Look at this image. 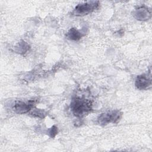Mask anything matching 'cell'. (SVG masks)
Wrapping results in <instances>:
<instances>
[{"instance_id":"6da1fadb","label":"cell","mask_w":152,"mask_h":152,"mask_svg":"<svg viewBox=\"0 0 152 152\" xmlns=\"http://www.w3.org/2000/svg\"><path fill=\"white\" fill-rule=\"evenodd\" d=\"M92 102L84 97H75L72 99L70 109L72 114L78 118H82L92 110Z\"/></svg>"},{"instance_id":"7a4b0ae2","label":"cell","mask_w":152,"mask_h":152,"mask_svg":"<svg viewBox=\"0 0 152 152\" xmlns=\"http://www.w3.org/2000/svg\"><path fill=\"white\" fill-rule=\"evenodd\" d=\"M122 112L119 110H113L101 113L97 118V122L100 125L104 126L109 124L117 123L122 116Z\"/></svg>"},{"instance_id":"3957f363","label":"cell","mask_w":152,"mask_h":152,"mask_svg":"<svg viewBox=\"0 0 152 152\" xmlns=\"http://www.w3.org/2000/svg\"><path fill=\"white\" fill-rule=\"evenodd\" d=\"M99 6V2L96 1L79 4L74 8L71 14L75 16H83L87 15L96 10Z\"/></svg>"},{"instance_id":"277c9868","label":"cell","mask_w":152,"mask_h":152,"mask_svg":"<svg viewBox=\"0 0 152 152\" xmlns=\"http://www.w3.org/2000/svg\"><path fill=\"white\" fill-rule=\"evenodd\" d=\"M35 103V100H30L27 102L16 101L12 106V110L18 114L26 113L34 108Z\"/></svg>"},{"instance_id":"5b68a950","label":"cell","mask_w":152,"mask_h":152,"mask_svg":"<svg viewBox=\"0 0 152 152\" xmlns=\"http://www.w3.org/2000/svg\"><path fill=\"white\" fill-rule=\"evenodd\" d=\"M135 87L139 90H146L151 86V74H143L138 75L135 81Z\"/></svg>"},{"instance_id":"8992f818","label":"cell","mask_w":152,"mask_h":152,"mask_svg":"<svg viewBox=\"0 0 152 152\" xmlns=\"http://www.w3.org/2000/svg\"><path fill=\"white\" fill-rule=\"evenodd\" d=\"M134 15L137 20H146L150 17L151 12L147 7H141L135 11Z\"/></svg>"},{"instance_id":"52a82bcc","label":"cell","mask_w":152,"mask_h":152,"mask_svg":"<svg viewBox=\"0 0 152 152\" xmlns=\"http://www.w3.org/2000/svg\"><path fill=\"white\" fill-rule=\"evenodd\" d=\"M83 36V34L75 28H70L66 34V37L68 39L74 41L79 40Z\"/></svg>"},{"instance_id":"ba28073f","label":"cell","mask_w":152,"mask_h":152,"mask_svg":"<svg viewBox=\"0 0 152 152\" xmlns=\"http://www.w3.org/2000/svg\"><path fill=\"white\" fill-rule=\"evenodd\" d=\"M29 48H30L29 45L26 42L22 40L17 44L14 49H15V51L17 53H18L20 54H24L27 52Z\"/></svg>"},{"instance_id":"9c48e42d","label":"cell","mask_w":152,"mask_h":152,"mask_svg":"<svg viewBox=\"0 0 152 152\" xmlns=\"http://www.w3.org/2000/svg\"><path fill=\"white\" fill-rule=\"evenodd\" d=\"M32 110H33L31 111L30 114L34 117L43 119L46 115V112L44 110L39 109H33Z\"/></svg>"},{"instance_id":"30bf717a","label":"cell","mask_w":152,"mask_h":152,"mask_svg":"<svg viewBox=\"0 0 152 152\" xmlns=\"http://www.w3.org/2000/svg\"><path fill=\"white\" fill-rule=\"evenodd\" d=\"M48 134H49V137L50 138H53L57 135V134H58V128L55 125L52 126L49 129Z\"/></svg>"}]
</instances>
